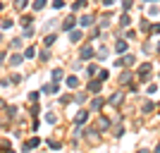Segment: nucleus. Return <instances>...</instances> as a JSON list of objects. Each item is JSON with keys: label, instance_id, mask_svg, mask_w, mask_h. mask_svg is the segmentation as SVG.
<instances>
[{"label": "nucleus", "instance_id": "f257e3e1", "mask_svg": "<svg viewBox=\"0 0 160 153\" xmlns=\"http://www.w3.org/2000/svg\"><path fill=\"white\" fill-rule=\"evenodd\" d=\"M151 69H153V65H151V62H143V65H141L139 69H136V74H139V79H143V81H146L148 77H151V74H148Z\"/></svg>", "mask_w": 160, "mask_h": 153}, {"label": "nucleus", "instance_id": "f03ea898", "mask_svg": "<svg viewBox=\"0 0 160 153\" xmlns=\"http://www.w3.org/2000/svg\"><path fill=\"white\" fill-rule=\"evenodd\" d=\"M41 93H50V96H58V93H60V86H58L55 81H50V84H43V86H41Z\"/></svg>", "mask_w": 160, "mask_h": 153}, {"label": "nucleus", "instance_id": "7ed1b4c3", "mask_svg": "<svg viewBox=\"0 0 160 153\" xmlns=\"http://www.w3.org/2000/svg\"><path fill=\"white\" fill-rule=\"evenodd\" d=\"M38 146H41V139H38V136H31V139L24 141L22 151H33V148H38Z\"/></svg>", "mask_w": 160, "mask_h": 153}, {"label": "nucleus", "instance_id": "20e7f679", "mask_svg": "<svg viewBox=\"0 0 160 153\" xmlns=\"http://www.w3.org/2000/svg\"><path fill=\"white\" fill-rule=\"evenodd\" d=\"M100 89H103V81L100 79H93V77H91V81H88V93H100Z\"/></svg>", "mask_w": 160, "mask_h": 153}, {"label": "nucleus", "instance_id": "39448f33", "mask_svg": "<svg viewBox=\"0 0 160 153\" xmlns=\"http://www.w3.org/2000/svg\"><path fill=\"white\" fill-rule=\"evenodd\" d=\"M93 46H84V48H81V53H79V60L81 62H84V60H91V58H93Z\"/></svg>", "mask_w": 160, "mask_h": 153}, {"label": "nucleus", "instance_id": "423d86ee", "mask_svg": "<svg viewBox=\"0 0 160 153\" xmlns=\"http://www.w3.org/2000/svg\"><path fill=\"white\" fill-rule=\"evenodd\" d=\"M103 105H105V100H103V98L98 96V93H96V98L91 100V108H93L96 113H100V110H103Z\"/></svg>", "mask_w": 160, "mask_h": 153}, {"label": "nucleus", "instance_id": "0eeeda50", "mask_svg": "<svg viewBox=\"0 0 160 153\" xmlns=\"http://www.w3.org/2000/svg\"><path fill=\"white\" fill-rule=\"evenodd\" d=\"M88 120V110H79V113H77V117H74V125H84V122Z\"/></svg>", "mask_w": 160, "mask_h": 153}, {"label": "nucleus", "instance_id": "6e6552de", "mask_svg": "<svg viewBox=\"0 0 160 153\" xmlns=\"http://www.w3.org/2000/svg\"><path fill=\"white\" fill-rule=\"evenodd\" d=\"M74 24H77V17H74V14H69V17L62 22V29H65V31H69V29H74Z\"/></svg>", "mask_w": 160, "mask_h": 153}, {"label": "nucleus", "instance_id": "1a4fd4ad", "mask_svg": "<svg viewBox=\"0 0 160 153\" xmlns=\"http://www.w3.org/2000/svg\"><path fill=\"white\" fill-rule=\"evenodd\" d=\"M62 79H65V72H62V69H53V72H50V81H55V84H60Z\"/></svg>", "mask_w": 160, "mask_h": 153}, {"label": "nucleus", "instance_id": "9d476101", "mask_svg": "<svg viewBox=\"0 0 160 153\" xmlns=\"http://www.w3.org/2000/svg\"><path fill=\"white\" fill-rule=\"evenodd\" d=\"M129 50V46H127V41H117L115 43V53H120V55H124Z\"/></svg>", "mask_w": 160, "mask_h": 153}, {"label": "nucleus", "instance_id": "9b49d317", "mask_svg": "<svg viewBox=\"0 0 160 153\" xmlns=\"http://www.w3.org/2000/svg\"><path fill=\"white\" fill-rule=\"evenodd\" d=\"M93 22H96V17H91V14H81V17H79V24H81V27H91Z\"/></svg>", "mask_w": 160, "mask_h": 153}, {"label": "nucleus", "instance_id": "f8f14e48", "mask_svg": "<svg viewBox=\"0 0 160 153\" xmlns=\"http://www.w3.org/2000/svg\"><path fill=\"white\" fill-rule=\"evenodd\" d=\"M81 36H84V33H81L79 29H69V41H72V43H79Z\"/></svg>", "mask_w": 160, "mask_h": 153}, {"label": "nucleus", "instance_id": "ddd939ff", "mask_svg": "<svg viewBox=\"0 0 160 153\" xmlns=\"http://www.w3.org/2000/svg\"><path fill=\"white\" fill-rule=\"evenodd\" d=\"M7 62H10V65H12V67H19L22 62H24V55H19V53H17V55H12V58H10V60H7Z\"/></svg>", "mask_w": 160, "mask_h": 153}, {"label": "nucleus", "instance_id": "4468645a", "mask_svg": "<svg viewBox=\"0 0 160 153\" xmlns=\"http://www.w3.org/2000/svg\"><path fill=\"white\" fill-rule=\"evenodd\" d=\"M65 81H67V86H69V89H77V86H79V77H74V74H69Z\"/></svg>", "mask_w": 160, "mask_h": 153}, {"label": "nucleus", "instance_id": "2eb2a0df", "mask_svg": "<svg viewBox=\"0 0 160 153\" xmlns=\"http://www.w3.org/2000/svg\"><path fill=\"white\" fill-rule=\"evenodd\" d=\"M55 41H58V36H55V33H46V38H43V46L46 48H50L55 43Z\"/></svg>", "mask_w": 160, "mask_h": 153}, {"label": "nucleus", "instance_id": "dca6fc26", "mask_svg": "<svg viewBox=\"0 0 160 153\" xmlns=\"http://www.w3.org/2000/svg\"><path fill=\"white\" fill-rule=\"evenodd\" d=\"M122 98H124V93H115V96L108 98V103H110V105H117V103H122Z\"/></svg>", "mask_w": 160, "mask_h": 153}, {"label": "nucleus", "instance_id": "f3484780", "mask_svg": "<svg viewBox=\"0 0 160 153\" xmlns=\"http://www.w3.org/2000/svg\"><path fill=\"white\" fill-rule=\"evenodd\" d=\"M86 5H88V0H77V3H72V12H77V10H84Z\"/></svg>", "mask_w": 160, "mask_h": 153}, {"label": "nucleus", "instance_id": "a211bd4d", "mask_svg": "<svg viewBox=\"0 0 160 153\" xmlns=\"http://www.w3.org/2000/svg\"><path fill=\"white\" fill-rule=\"evenodd\" d=\"M33 58H36V48L29 46L27 50H24V60H33Z\"/></svg>", "mask_w": 160, "mask_h": 153}, {"label": "nucleus", "instance_id": "6ab92c4d", "mask_svg": "<svg viewBox=\"0 0 160 153\" xmlns=\"http://www.w3.org/2000/svg\"><path fill=\"white\" fill-rule=\"evenodd\" d=\"M38 60H41V62H48V60H50V48H43V50H41Z\"/></svg>", "mask_w": 160, "mask_h": 153}, {"label": "nucleus", "instance_id": "aec40b11", "mask_svg": "<svg viewBox=\"0 0 160 153\" xmlns=\"http://www.w3.org/2000/svg\"><path fill=\"white\" fill-rule=\"evenodd\" d=\"M110 125H112V122L108 120V117H100V122H98V129H100V132H105V129H108Z\"/></svg>", "mask_w": 160, "mask_h": 153}, {"label": "nucleus", "instance_id": "412c9836", "mask_svg": "<svg viewBox=\"0 0 160 153\" xmlns=\"http://www.w3.org/2000/svg\"><path fill=\"white\" fill-rule=\"evenodd\" d=\"M31 24H33L31 14H22V27H31Z\"/></svg>", "mask_w": 160, "mask_h": 153}, {"label": "nucleus", "instance_id": "4be33fe9", "mask_svg": "<svg viewBox=\"0 0 160 153\" xmlns=\"http://www.w3.org/2000/svg\"><path fill=\"white\" fill-rule=\"evenodd\" d=\"M48 148H53V151H60L62 144H60V141H55V139H48Z\"/></svg>", "mask_w": 160, "mask_h": 153}, {"label": "nucleus", "instance_id": "5701e85b", "mask_svg": "<svg viewBox=\"0 0 160 153\" xmlns=\"http://www.w3.org/2000/svg\"><path fill=\"white\" fill-rule=\"evenodd\" d=\"M120 24H122V27H129V24H132V19H129V14H127V12L120 14Z\"/></svg>", "mask_w": 160, "mask_h": 153}, {"label": "nucleus", "instance_id": "b1692460", "mask_svg": "<svg viewBox=\"0 0 160 153\" xmlns=\"http://www.w3.org/2000/svg\"><path fill=\"white\" fill-rule=\"evenodd\" d=\"M86 74H88V77H96V74H98V65H88L86 67Z\"/></svg>", "mask_w": 160, "mask_h": 153}, {"label": "nucleus", "instance_id": "393cba45", "mask_svg": "<svg viewBox=\"0 0 160 153\" xmlns=\"http://www.w3.org/2000/svg\"><path fill=\"white\" fill-rule=\"evenodd\" d=\"M38 98H41V91H29V100L31 103H38Z\"/></svg>", "mask_w": 160, "mask_h": 153}, {"label": "nucleus", "instance_id": "a878e982", "mask_svg": "<svg viewBox=\"0 0 160 153\" xmlns=\"http://www.w3.org/2000/svg\"><path fill=\"white\" fill-rule=\"evenodd\" d=\"M29 5V0H14V10H24Z\"/></svg>", "mask_w": 160, "mask_h": 153}, {"label": "nucleus", "instance_id": "bb28decb", "mask_svg": "<svg viewBox=\"0 0 160 153\" xmlns=\"http://www.w3.org/2000/svg\"><path fill=\"white\" fill-rule=\"evenodd\" d=\"M86 93H88V91H81V93H77V96H74V100H77V103H84V100L88 98Z\"/></svg>", "mask_w": 160, "mask_h": 153}, {"label": "nucleus", "instance_id": "cd10ccee", "mask_svg": "<svg viewBox=\"0 0 160 153\" xmlns=\"http://www.w3.org/2000/svg\"><path fill=\"white\" fill-rule=\"evenodd\" d=\"M96 77H98L100 81H105L108 77H110V72H108V69H98V74H96Z\"/></svg>", "mask_w": 160, "mask_h": 153}, {"label": "nucleus", "instance_id": "c85d7f7f", "mask_svg": "<svg viewBox=\"0 0 160 153\" xmlns=\"http://www.w3.org/2000/svg\"><path fill=\"white\" fill-rule=\"evenodd\" d=\"M46 122H48V125H55V122H58V115H55V113H48L46 115Z\"/></svg>", "mask_w": 160, "mask_h": 153}, {"label": "nucleus", "instance_id": "c756f323", "mask_svg": "<svg viewBox=\"0 0 160 153\" xmlns=\"http://www.w3.org/2000/svg\"><path fill=\"white\" fill-rule=\"evenodd\" d=\"M7 117H10V120L17 117V108H14V105H7Z\"/></svg>", "mask_w": 160, "mask_h": 153}, {"label": "nucleus", "instance_id": "7c9ffc66", "mask_svg": "<svg viewBox=\"0 0 160 153\" xmlns=\"http://www.w3.org/2000/svg\"><path fill=\"white\" fill-rule=\"evenodd\" d=\"M22 79H24V77H22V74H17V72H14L12 77H10V84H19Z\"/></svg>", "mask_w": 160, "mask_h": 153}, {"label": "nucleus", "instance_id": "2f4dec72", "mask_svg": "<svg viewBox=\"0 0 160 153\" xmlns=\"http://www.w3.org/2000/svg\"><path fill=\"white\" fill-rule=\"evenodd\" d=\"M129 79H132V72H124L120 77V84H129Z\"/></svg>", "mask_w": 160, "mask_h": 153}, {"label": "nucleus", "instance_id": "473e14b6", "mask_svg": "<svg viewBox=\"0 0 160 153\" xmlns=\"http://www.w3.org/2000/svg\"><path fill=\"white\" fill-rule=\"evenodd\" d=\"M33 33H36V29H33V27H27V29H24V38H31Z\"/></svg>", "mask_w": 160, "mask_h": 153}, {"label": "nucleus", "instance_id": "72a5a7b5", "mask_svg": "<svg viewBox=\"0 0 160 153\" xmlns=\"http://www.w3.org/2000/svg\"><path fill=\"white\" fill-rule=\"evenodd\" d=\"M43 7H46V0H36V3H33V10H36V12L43 10Z\"/></svg>", "mask_w": 160, "mask_h": 153}, {"label": "nucleus", "instance_id": "f704fd0d", "mask_svg": "<svg viewBox=\"0 0 160 153\" xmlns=\"http://www.w3.org/2000/svg\"><path fill=\"white\" fill-rule=\"evenodd\" d=\"M141 110H143V113H153L155 105H153V103H143V108H141Z\"/></svg>", "mask_w": 160, "mask_h": 153}, {"label": "nucleus", "instance_id": "c9c22d12", "mask_svg": "<svg viewBox=\"0 0 160 153\" xmlns=\"http://www.w3.org/2000/svg\"><path fill=\"white\" fill-rule=\"evenodd\" d=\"M53 27H58V22H55V19H50V22H48V24H46V27H43V31H50V29H53Z\"/></svg>", "mask_w": 160, "mask_h": 153}, {"label": "nucleus", "instance_id": "e433bc0d", "mask_svg": "<svg viewBox=\"0 0 160 153\" xmlns=\"http://www.w3.org/2000/svg\"><path fill=\"white\" fill-rule=\"evenodd\" d=\"M53 7L55 10H62V7H65V0H53Z\"/></svg>", "mask_w": 160, "mask_h": 153}, {"label": "nucleus", "instance_id": "4c0bfd02", "mask_svg": "<svg viewBox=\"0 0 160 153\" xmlns=\"http://www.w3.org/2000/svg\"><path fill=\"white\" fill-rule=\"evenodd\" d=\"M12 24H14V22L10 19V17H5V19H2V29H10V27H12Z\"/></svg>", "mask_w": 160, "mask_h": 153}, {"label": "nucleus", "instance_id": "58836bf2", "mask_svg": "<svg viewBox=\"0 0 160 153\" xmlns=\"http://www.w3.org/2000/svg\"><path fill=\"white\" fill-rule=\"evenodd\" d=\"M122 7H124V12H129L132 10V0H122Z\"/></svg>", "mask_w": 160, "mask_h": 153}, {"label": "nucleus", "instance_id": "ea45409f", "mask_svg": "<svg viewBox=\"0 0 160 153\" xmlns=\"http://www.w3.org/2000/svg\"><path fill=\"white\" fill-rule=\"evenodd\" d=\"M38 113H41V105H38V103H36V105H31V115H33V117H36Z\"/></svg>", "mask_w": 160, "mask_h": 153}, {"label": "nucleus", "instance_id": "a19ab883", "mask_svg": "<svg viewBox=\"0 0 160 153\" xmlns=\"http://www.w3.org/2000/svg\"><path fill=\"white\" fill-rule=\"evenodd\" d=\"M98 58H100V60H105V58H108V48H100V53H98Z\"/></svg>", "mask_w": 160, "mask_h": 153}, {"label": "nucleus", "instance_id": "79ce46f5", "mask_svg": "<svg viewBox=\"0 0 160 153\" xmlns=\"http://www.w3.org/2000/svg\"><path fill=\"white\" fill-rule=\"evenodd\" d=\"M158 91V86H155V84H148V89H146V93H155Z\"/></svg>", "mask_w": 160, "mask_h": 153}, {"label": "nucleus", "instance_id": "37998d69", "mask_svg": "<svg viewBox=\"0 0 160 153\" xmlns=\"http://www.w3.org/2000/svg\"><path fill=\"white\" fill-rule=\"evenodd\" d=\"M151 31H153V33H160V24H153V27H151Z\"/></svg>", "mask_w": 160, "mask_h": 153}, {"label": "nucleus", "instance_id": "c03bdc74", "mask_svg": "<svg viewBox=\"0 0 160 153\" xmlns=\"http://www.w3.org/2000/svg\"><path fill=\"white\" fill-rule=\"evenodd\" d=\"M115 3H117V0H103V5H105V7H110V5H115Z\"/></svg>", "mask_w": 160, "mask_h": 153}, {"label": "nucleus", "instance_id": "a18cd8bd", "mask_svg": "<svg viewBox=\"0 0 160 153\" xmlns=\"http://www.w3.org/2000/svg\"><path fill=\"white\" fill-rule=\"evenodd\" d=\"M2 62H5V55H2V53H0V65H2Z\"/></svg>", "mask_w": 160, "mask_h": 153}, {"label": "nucleus", "instance_id": "49530a36", "mask_svg": "<svg viewBox=\"0 0 160 153\" xmlns=\"http://www.w3.org/2000/svg\"><path fill=\"white\" fill-rule=\"evenodd\" d=\"M155 151H158V153H160V144H158V146H155Z\"/></svg>", "mask_w": 160, "mask_h": 153}, {"label": "nucleus", "instance_id": "de8ad7c7", "mask_svg": "<svg viewBox=\"0 0 160 153\" xmlns=\"http://www.w3.org/2000/svg\"><path fill=\"white\" fill-rule=\"evenodd\" d=\"M146 3H158V0H146Z\"/></svg>", "mask_w": 160, "mask_h": 153}, {"label": "nucleus", "instance_id": "09e8293b", "mask_svg": "<svg viewBox=\"0 0 160 153\" xmlns=\"http://www.w3.org/2000/svg\"><path fill=\"white\" fill-rule=\"evenodd\" d=\"M0 43H2V33H0Z\"/></svg>", "mask_w": 160, "mask_h": 153}, {"label": "nucleus", "instance_id": "8fccbe9b", "mask_svg": "<svg viewBox=\"0 0 160 153\" xmlns=\"http://www.w3.org/2000/svg\"><path fill=\"white\" fill-rule=\"evenodd\" d=\"M158 53H160V43H158Z\"/></svg>", "mask_w": 160, "mask_h": 153}, {"label": "nucleus", "instance_id": "3c124183", "mask_svg": "<svg viewBox=\"0 0 160 153\" xmlns=\"http://www.w3.org/2000/svg\"><path fill=\"white\" fill-rule=\"evenodd\" d=\"M0 10H2V3H0Z\"/></svg>", "mask_w": 160, "mask_h": 153}]
</instances>
